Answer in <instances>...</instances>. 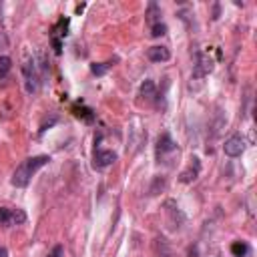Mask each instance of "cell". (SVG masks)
<instances>
[{"label":"cell","instance_id":"cell-1","mask_svg":"<svg viewBox=\"0 0 257 257\" xmlns=\"http://www.w3.org/2000/svg\"><path fill=\"white\" fill-rule=\"evenodd\" d=\"M48 161H50L48 155H37V157H30V159L22 161V163L16 167V171L12 173L10 183H12L14 187H20V189L26 187V185L30 183L32 175H35L39 169H43L44 165H48Z\"/></svg>","mask_w":257,"mask_h":257},{"label":"cell","instance_id":"cell-2","mask_svg":"<svg viewBox=\"0 0 257 257\" xmlns=\"http://www.w3.org/2000/svg\"><path fill=\"white\" fill-rule=\"evenodd\" d=\"M22 79H24V90L28 94H35L41 88V73L35 58H26L22 64Z\"/></svg>","mask_w":257,"mask_h":257},{"label":"cell","instance_id":"cell-3","mask_svg":"<svg viewBox=\"0 0 257 257\" xmlns=\"http://www.w3.org/2000/svg\"><path fill=\"white\" fill-rule=\"evenodd\" d=\"M175 155H179V149H177L175 141L171 139L169 133H163L157 139V161H159V163L171 165V161H173Z\"/></svg>","mask_w":257,"mask_h":257},{"label":"cell","instance_id":"cell-4","mask_svg":"<svg viewBox=\"0 0 257 257\" xmlns=\"http://www.w3.org/2000/svg\"><path fill=\"white\" fill-rule=\"evenodd\" d=\"M215 69V60L209 56V52H199L197 54V60H195V67H193V75H191V81H199L203 83L205 77H209Z\"/></svg>","mask_w":257,"mask_h":257},{"label":"cell","instance_id":"cell-5","mask_svg":"<svg viewBox=\"0 0 257 257\" xmlns=\"http://www.w3.org/2000/svg\"><path fill=\"white\" fill-rule=\"evenodd\" d=\"M22 223H26V213L22 209L0 207V225L12 227V225H22Z\"/></svg>","mask_w":257,"mask_h":257},{"label":"cell","instance_id":"cell-6","mask_svg":"<svg viewBox=\"0 0 257 257\" xmlns=\"http://www.w3.org/2000/svg\"><path fill=\"white\" fill-rule=\"evenodd\" d=\"M199 173H201V159L199 157H191V163L187 165V169H183L179 173V181L189 185V183H193L199 177Z\"/></svg>","mask_w":257,"mask_h":257},{"label":"cell","instance_id":"cell-7","mask_svg":"<svg viewBox=\"0 0 257 257\" xmlns=\"http://www.w3.org/2000/svg\"><path fill=\"white\" fill-rule=\"evenodd\" d=\"M165 211H167V221L171 225V229H179L185 223V215H183V211L179 209V205L175 201H171V199L165 201Z\"/></svg>","mask_w":257,"mask_h":257},{"label":"cell","instance_id":"cell-8","mask_svg":"<svg viewBox=\"0 0 257 257\" xmlns=\"http://www.w3.org/2000/svg\"><path fill=\"white\" fill-rule=\"evenodd\" d=\"M223 151H225V155H227V157H241L243 151H245V139L241 135L229 137L227 141H225V145H223Z\"/></svg>","mask_w":257,"mask_h":257},{"label":"cell","instance_id":"cell-9","mask_svg":"<svg viewBox=\"0 0 257 257\" xmlns=\"http://www.w3.org/2000/svg\"><path fill=\"white\" fill-rule=\"evenodd\" d=\"M117 161V153L115 151H94L92 155V165L96 169H105V167H111Z\"/></svg>","mask_w":257,"mask_h":257},{"label":"cell","instance_id":"cell-10","mask_svg":"<svg viewBox=\"0 0 257 257\" xmlns=\"http://www.w3.org/2000/svg\"><path fill=\"white\" fill-rule=\"evenodd\" d=\"M147 56L151 62H167L171 58V50L167 46H151L147 50Z\"/></svg>","mask_w":257,"mask_h":257},{"label":"cell","instance_id":"cell-11","mask_svg":"<svg viewBox=\"0 0 257 257\" xmlns=\"http://www.w3.org/2000/svg\"><path fill=\"white\" fill-rule=\"evenodd\" d=\"M139 96H143L145 101H153L155 96H157V86H155V83L147 79V81L141 85V88H139Z\"/></svg>","mask_w":257,"mask_h":257},{"label":"cell","instance_id":"cell-12","mask_svg":"<svg viewBox=\"0 0 257 257\" xmlns=\"http://www.w3.org/2000/svg\"><path fill=\"white\" fill-rule=\"evenodd\" d=\"M73 113H75L79 119L86 121V123H92V121H94V115H92V111H90L88 107H83V103H77V105L73 107Z\"/></svg>","mask_w":257,"mask_h":257},{"label":"cell","instance_id":"cell-13","mask_svg":"<svg viewBox=\"0 0 257 257\" xmlns=\"http://www.w3.org/2000/svg\"><path fill=\"white\" fill-rule=\"evenodd\" d=\"M147 20H149V24L153 26V24H157V22H161V8H159V4H155V2H151L149 4V8H147Z\"/></svg>","mask_w":257,"mask_h":257},{"label":"cell","instance_id":"cell-14","mask_svg":"<svg viewBox=\"0 0 257 257\" xmlns=\"http://www.w3.org/2000/svg\"><path fill=\"white\" fill-rule=\"evenodd\" d=\"M231 253L235 257H247L249 255V245L245 241H233L231 243Z\"/></svg>","mask_w":257,"mask_h":257},{"label":"cell","instance_id":"cell-15","mask_svg":"<svg viewBox=\"0 0 257 257\" xmlns=\"http://www.w3.org/2000/svg\"><path fill=\"white\" fill-rule=\"evenodd\" d=\"M165 187H167V181H165V177H161V175H157V177L153 179V185H151L149 193H151V195H159V191H163Z\"/></svg>","mask_w":257,"mask_h":257},{"label":"cell","instance_id":"cell-16","mask_svg":"<svg viewBox=\"0 0 257 257\" xmlns=\"http://www.w3.org/2000/svg\"><path fill=\"white\" fill-rule=\"evenodd\" d=\"M109 69H111V62H94V64H90V73L96 75V77H103Z\"/></svg>","mask_w":257,"mask_h":257},{"label":"cell","instance_id":"cell-17","mask_svg":"<svg viewBox=\"0 0 257 257\" xmlns=\"http://www.w3.org/2000/svg\"><path fill=\"white\" fill-rule=\"evenodd\" d=\"M10 69H12V58L10 56H0V79H4Z\"/></svg>","mask_w":257,"mask_h":257},{"label":"cell","instance_id":"cell-18","mask_svg":"<svg viewBox=\"0 0 257 257\" xmlns=\"http://www.w3.org/2000/svg\"><path fill=\"white\" fill-rule=\"evenodd\" d=\"M165 35H167V24H163V22H157V24H153V26H151V37L159 39V37H165Z\"/></svg>","mask_w":257,"mask_h":257},{"label":"cell","instance_id":"cell-19","mask_svg":"<svg viewBox=\"0 0 257 257\" xmlns=\"http://www.w3.org/2000/svg\"><path fill=\"white\" fill-rule=\"evenodd\" d=\"M48 257H64V247H62V245H56V247L50 251Z\"/></svg>","mask_w":257,"mask_h":257},{"label":"cell","instance_id":"cell-20","mask_svg":"<svg viewBox=\"0 0 257 257\" xmlns=\"http://www.w3.org/2000/svg\"><path fill=\"white\" fill-rule=\"evenodd\" d=\"M8 46V37L4 30H0V48H6Z\"/></svg>","mask_w":257,"mask_h":257},{"label":"cell","instance_id":"cell-21","mask_svg":"<svg viewBox=\"0 0 257 257\" xmlns=\"http://www.w3.org/2000/svg\"><path fill=\"white\" fill-rule=\"evenodd\" d=\"M52 46H54V52H56V54H60V50H62V43H60V39L52 37Z\"/></svg>","mask_w":257,"mask_h":257},{"label":"cell","instance_id":"cell-22","mask_svg":"<svg viewBox=\"0 0 257 257\" xmlns=\"http://www.w3.org/2000/svg\"><path fill=\"white\" fill-rule=\"evenodd\" d=\"M0 257H8V249L6 247H0Z\"/></svg>","mask_w":257,"mask_h":257}]
</instances>
